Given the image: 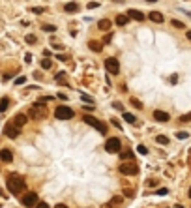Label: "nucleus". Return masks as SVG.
Returning <instances> with one entry per match:
<instances>
[{
	"mask_svg": "<svg viewBox=\"0 0 191 208\" xmlns=\"http://www.w3.org/2000/svg\"><path fill=\"white\" fill-rule=\"evenodd\" d=\"M6 186H8V189L13 193V195H19V193H22V189H26L25 178H22L21 174H17V172H11L9 174L8 180H6Z\"/></svg>",
	"mask_w": 191,
	"mask_h": 208,
	"instance_id": "f257e3e1",
	"label": "nucleus"
},
{
	"mask_svg": "<svg viewBox=\"0 0 191 208\" xmlns=\"http://www.w3.org/2000/svg\"><path fill=\"white\" fill-rule=\"evenodd\" d=\"M83 120H84L86 124H90L92 128H96V129L99 131V133H105V131H107V124H105V122H101V120H97V118H94V116L84 114V116H83Z\"/></svg>",
	"mask_w": 191,
	"mask_h": 208,
	"instance_id": "f03ea898",
	"label": "nucleus"
},
{
	"mask_svg": "<svg viewBox=\"0 0 191 208\" xmlns=\"http://www.w3.org/2000/svg\"><path fill=\"white\" fill-rule=\"evenodd\" d=\"M45 113H47V109H45V103H43V101L34 103V105H32V109H30V116H32V118H36V120L43 118V116H45Z\"/></svg>",
	"mask_w": 191,
	"mask_h": 208,
	"instance_id": "7ed1b4c3",
	"label": "nucleus"
},
{
	"mask_svg": "<svg viewBox=\"0 0 191 208\" xmlns=\"http://www.w3.org/2000/svg\"><path fill=\"white\" fill-rule=\"evenodd\" d=\"M120 148H122V143H120V139H118V137H111V139H107L105 150L109 152V154H116V152H120Z\"/></svg>",
	"mask_w": 191,
	"mask_h": 208,
	"instance_id": "20e7f679",
	"label": "nucleus"
},
{
	"mask_svg": "<svg viewBox=\"0 0 191 208\" xmlns=\"http://www.w3.org/2000/svg\"><path fill=\"white\" fill-rule=\"evenodd\" d=\"M54 116L58 118V120H70V118L73 116V111H71L70 107H64V105H60V107H56Z\"/></svg>",
	"mask_w": 191,
	"mask_h": 208,
	"instance_id": "39448f33",
	"label": "nucleus"
},
{
	"mask_svg": "<svg viewBox=\"0 0 191 208\" xmlns=\"http://www.w3.org/2000/svg\"><path fill=\"white\" fill-rule=\"evenodd\" d=\"M118 171L122 174H126V176H133V174L139 172V167L135 165V163H122V165L118 167Z\"/></svg>",
	"mask_w": 191,
	"mask_h": 208,
	"instance_id": "423d86ee",
	"label": "nucleus"
},
{
	"mask_svg": "<svg viewBox=\"0 0 191 208\" xmlns=\"http://www.w3.org/2000/svg\"><path fill=\"white\" fill-rule=\"evenodd\" d=\"M21 203L25 204L26 208H30V206H36L39 201H38V195L34 193V191H30V193H25V195L21 197Z\"/></svg>",
	"mask_w": 191,
	"mask_h": 208,
	"instance_id": "0eeeda50",
	"label": "nucleus"
},
{
	"mask_svg": "<svg viewBox=\"0 0 191 208\" xmlns=\"http://www.w3.org/2000/svg\"><path fill=\"white\" fill-rule=\"evenodd\" d=\"M105 70L111 73V75H116L118 71H120V64H118V60L116 58H105Z\"/></svg>",
	"mask_w": 191,
	"mask_h": 208,
	"instance_id": "6e6552de",
	"label": "nucleus"
},
{
	"mask_svg": "<svg viewBox=\"0 0 191 208\" xmlns=\"http://www.w3.org/2000/svg\"><path fill=\"white\" fill-rule=\"evenodd\" d=\"M4 133H6V137H9V139H15V137H19L21 129H19V128H15L11 122H8V124H6V128H4Z\"/></svg>",
	"mask_w": 191,
	"mask_h": 208,
	"instance_id": "1a4fd4ad",
	"label": "nucleus"
},
{
	"mask_svg": "<svg viewBox=\"0 0 191 208\" xmlns=\"http://www.w3.org/2000/svg\"><path fill=\"white\" fill-rule=\"evenodd\" d=\"M26 122H28V116H26V114H17V116L13 118V122H11V124H13L15 128H22Z\"/></svg>",
	"mask_w": 191,
	"mask_h": 208,
	"instance_id": "9d476101",
	"label": "nucleus"
},
{
	"mask_svg": "<svg viewBox=\"0 0 191 208\" xmlns=\"http://www.w3.org/2000/svg\"><path fill=\"white\" fill-rule=\"evenodd\" d=\"M154 118L157 122H169V120H171L169 113H165V111H154Z\"/></svg>",
	"mask_w": 191,
	"mask_h": 208,
	"instance_id": "9b49d317",
	"label": "nucleus"
},
{
	"mask_svg": "<svg viewBox=\"0 0 191 208\" xmlns=\"http://www.w3.org/2000/svg\"><path fill=\"white\" fill-rule=\"evenodd\" d=\"M128 17L129 19H135V21H144V15L137 9H128Z\"/></svg>",
	"mask_w": 191,
	"mask_h": 208,
	"instance_id": "f8f14e48",
	"label": "nucleus"
},
{
	"mask_svg": "<svg viewBox=\"0 0 191 208\" xmlns=\"http://www.w3.org/2000/svg\"><path fill=\"white\" fill-rule=\"evenodd\" d=\"M0 159H2L4 163H9L11 159H13V154H11L9 150H0Z\"/></svg>",
	"mask_w": 191,
	"mask_h": 208,
	"instance_id": "ddd939ff",
	"label": "nucleus"
},
{
	"mask_svg": "<svg viewBox=\"0 0 191 208\" xmlns=\"http://www.w3.org/2000/svg\"><path fill=\"white\" fill-rule=\"evenodd\" d=\"M148 17H150V21H154V23H163V21H165V19H163V15H161L159 12H150V15H148Z\"/></svg>",
	"mask_w": 191,
	"mask_h": 208,
	"instance_id": "4468645a",
	"label": "nucleus"
},
{
	"mask_svg": "<svg viewBox=\"0 0 191 208\" xmlns=\"http://www.w3.org/2000/svg\"><path fill=\"white\" fill-rule=\"evenodd\" d=\"M64 9H66V12H70V13H73V12H77V9H79V4L77 2H67L64 6Z\"/></svg>",
	"mask_w": 191,
	"mask_h": 208,
	"instance_id": "2eb2a0df",
	"label": "nucleus"
},
{
	"mask_svg": "<svg viewBox=\"0 0 191 208\" xmlns=\"http://www.w3.org/2000/svg\"><path fill=\"white\" fill-rule=\"evenodd\" d=\"M128 21H129V17H128V15H116V25H120V26L128 25Z\"/></svg>",
	"mask_w": 191,
	"mask_h": 208,
	"instance_id": "dca6fc26",
	"label": "nucleus"
},
{
	"mask_svg": "<svg viewBox=\"0 0 191 208\" xmlns=\"http://www.w3.org/2000/svg\"><path fill=\"white\" fill-rule=\"evenodd\" d=\"M97 26H99V30H109V28H111V21H107V19H101Z\"/></svg>",
	"mask_w": 191,
	"mask_h": 208,
	"instance_id": "f3484780",
	"label": "nucleus"
},
{
	"mask_svg": "<svg viewBox=\"0 0 191 208\" xmlns=\"http://www.w3.org/2000/svg\"><path fill=\"white\" fill-rule=\"evenodd\" d=\"M124 120H126V122H129V124H135V122H137V118H135L131 113H124Z\"/></svg>",
	"mask_w": 191,
	"mask_h": 208,
	"instance_id": "a211bd4d",
	"label": "nucleus"
},
{
	"mask_svg": "<svg viewBox=\"0 0 191 208\" xmlns=\"http://www.w3.org/2000/svg\"><path fill=\"white\" fill-rule=\"evenodd\" d=\"M8 105H9V100H8V97H2V100H0V113L6 111Z\"/></svg>",
	"mask_w": 191,
	"mask_h": 208,
	"instance_id": "6ab92c4d",
	"label": "nucleus"
},
{
	"mask_svg": "<svg viewBox=\"0 0 191 208\" xmlns=\"http://www.w3.org/2000/svg\"><path fill=\"white\" fill-rule=\"evenodd\" d=\"M155 141H157L159 145H169V137H165V135H157Z\"/></svg>",
	"mask_w": 191,
	"mask_h": 208,
	"instance_id": "aec40b11",
	"label": "nucleus"
},
{
	"mask_svg": "<svg viewBox=\"0 0 191 208\" xmlns=\"http://www.w3.org/2000/svg\"><path fill=\"white\" fill-rule=\"evenodd\" d=\"M90 49H92V51H101V43H97V41H90Z\"/></svg>",
	"mask_w": 191,
	"mask_h": 208,
	"instance_id": "412c9836",
	"label": "nucleus"
},
{
	"mask_svg": "<svg viewBox=\"0 0 191 208\" xmlns=\"http://www.w3.org/2000/svg\"><path fill=\"white\" fill-rule=\"evenodd\" d=\"M41 68H43V70H49V68H51V60H49V58H43V60H41Z\"/></svg>",
	"mask_w": 191,
	"mask_h": 208,
	"instance_id": "4be33fe9",
	"label": "nucleus"
},
{
	"mask_svg": "<svg viewBox=\"0 0 191 208\" xmlns=\"http://www.w3.org/2000/svg\"><path fill=\"white\" fill-rule=\"evenodd\" d=\"M171 23H172V26H176V28H184V23H182V21H178V19H172Z\"/></svg>",
	"mask_w": 191,
	"mask_h": 208,
	"instance_id": "5701e85b",
	"label": "nucleus"
},
{
	"mask_svg": "<svg viewBox=\"0 0 191 208\" xmlns=\"http://www.w3.org/2000/svg\"><path fill=\"white\" fill-rule=\"evenodd\" d=\"M43 30H45V32H54L56 26H54V25H43Z\"/></svg>",
	"mask_w": 191,
	"mask_h": 208,
	"instance_id": "b1692460",
	"label": "nucleus"
},
{
	"mask_svg": "<svg viewBox=\"0 0 191 208\" xmlns=\"http://www.w3.org/2000/svg\"><path fill=\"white\" fill-rule=\"evenodd\" d=\"M180 122H191V113L184 114V116H180Z\"/></svg>",
	"mask_w": 191,
	"mask_h": 208,
	"instance_id": "393cba45",
	"label": "nucleus"
},
{
	"mask_svg": "<svg viewBox=\"0 0 191 208\" xmlns=\"http://www.w3.org/2000/svg\"><path fill=\"white\" fill-rule=\"evenodd\" d=\"M137 152H139V154H148V148L142 146V145H139V146H137Z\"/></svg>",
	"mask_w": 191,
	"mask_h": 208,
	"instance_id": "a878e982",
	"label": "nucleus"
},
{
	"mask_svg": "<svg viewBox=\"0 0 191 208\" xmlns=\"http://www.w3.org/2000/svg\"><path fill=\"white\" fill-rule=\"evenodd\" d=\"M38 39H36V36H34V34H30V36H26V43H30V45H32V43H36Z\"/></svg>",
	"mask_w": 191,
	"mask_h": 208,
	"instance_id": "bb28decb",
	"label": "nucleus"
},
{
	"mask_svg": "<svg viewBox=\"0 0 191 208\" xmlns=\"http://www.w3.org/2000/svg\"><path fill=\"white\" fill-rule=\"evenodd\" d=\"M131 105H133V107H137V109H142V103H141L139 100H135V97L131 100Z\"/></svg>",
	"mask_w": 191,
	"mask_h": 208,
	"instance_id": "cd10ccee",
	"label": "nucleus"
},
{
	"mask_svg": "<svg viewBox=\"0 0 191 208\" xmlns=\"http://www.w3.org/2000/svg\"><path fill=\"white\" fill-rule=\"evenodd\" d=\"M124 195H126V197H133V189L131 188H126V189H124Z\"/></svg>",
	"mask_w": 191,
	"mask_h": 208,
	"instance_id": "c85d7f7f",
	"label": "nucleus"
},
{
	"mask_svg": "<svg viewBox=\"0 0 191 208\" xmlns=\"http://www.w3.org/2000/svg\"><path fill=\"white\" fill-rule=\"evenodd\" d=\"M176 137H178V139H187V133H186V131H178Z\"/></svg>",
	"mask_w": 191,
	"mask_h": 208,
	"instance_id": "c756f323",
	"label": "nucleus"
},
{
	"mask_svg": "<svg viewBox=\"0 0 191 208\" xmlns=\"http://www.w3.org/2000/svg\"><path fill=\"white\" fill-rule=\"evenodd\" d=\"M34 208H49V204H47V203H38Z\"/></svg>",
	"mask_w": 191,
	"mask_h": 208,
	"instance_id": "7c9ffc66",
	"label": "nucleus"
},
{
	"mask_svg": "<svg viewBox=\"0 0 191 208\" xmlns=\"http://www.w3.org/2000/svg\"><path fill=\"white\" fill-rule=\"evenodd\" d=\"M169 193V189H165V188H161V189H157V195H167Z\"/></svg>",
	"mask_w": 191,
	"mask_h": 208,
	"instance_id": "2f4dec72",
	"label": "nucleus"
},
{
	"mask_svg": "<svg viewBox=\"0 0 191 208\" xmlns=\"http://www.w3.org/2000/svg\"><path fill=\"white\" fill-rule=\"evenodd\" d=\"M32 12H34V13H41L43 8H32Z\"/></svg>",
	"mask_w": 191,
	"mask_h": 208,
	"instance_id": "473e14b6",
	"label": "nucleus"
},
{
	"mask_svg": "<svg viewBox=\"0 0 191 208\" xmlns=\"http://www.w3.org/2000/svg\"><path fill=\"white\" fill-rule=\"evenodd\" d=\"M99 2H88V8H97Z\"/></svg>",
	"mask_w": 191,
	"mask_h": 208,
	"instance_id": "72a5a7b5",
	"label": "nucleus"
},
{
	"mask_svg": "<svg viewBox=\"0 0 191 208\" xmlns=\"http://www.w3.org/2000/svg\"><path fill=\"white\" fill-rule=\"evenodd\" d=\"M25 81H26V79H25V77H19V79H17V81H15V84H22V83H25Z\"/></svg>",
	"mask_w": 191,
	"mask_h": 208,
	"instance_id": "f704fd0d",
	"label": "nucleus"
},
{
	"mask_svg": "<svg viewBox=\"0 0 191 208\" xmlns=\"http://www.w3.org/2000/svg\"><path fill=\"white\" fill-rule=\"evenodd\" d=\"M56 58H58V60H67L66 54H56Z\"/></svg>",
	"mask_w": 191,
	"mask_h": 208,
	"instance_id": "c9c22d12",
	"label": "nucleus"
},
{
	"mask_svg": "<svg viewBox=\"0 0 191 208\" xmlns=\"http://www.w3.org/2000/svg\"><path fill=\"white\" fill-rule=\"evenodd\" d=\"M54 208H67V204H56Z\"/></svg>",
	"mask_w": 191,
	"mask_h": 208,
	"instance_id": "e433bc0d",
	"label": "nucleus"
},
{
	"mask_svg": "<svg viewBox=\"0 0 191 208\" xmlns=\"http://www.w3.org/2000/svg\"><path fill=\"white\" fill-rule=\"evenodd\" d=\"M187 39H189V41H191V30H189V32H187Z\"/></svg>",
	"mask_w": 191,
	"mask_h": 208,
	"instance_id": "4c0bfd02",
	"label": "nucleus"
},
{
	"mask_svg": "<svg viewBox=\"0 0 191 208\" xmlns=\"http://www.w3.org/2000/svg\"><path fill=\"white\" fill-rule=\"evenodd\" d=\"M189 199H191V188H189Z\"/></svg>",
	"mask_w": 191,
	"mask_h": 208,
	"instance_id": "58836bf2",
	"label": "nucleus"
}]
</instances>
